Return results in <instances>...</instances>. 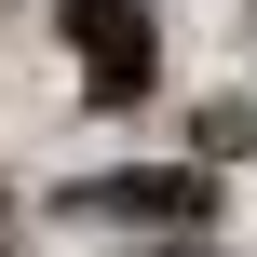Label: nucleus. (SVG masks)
I'll use <instances>...</instances> for the list:
<instances>
[{"label":"nucleus","instance_id":"obj_3","mask_svg":"<svg viewBox=\"0 0 257 257\" xmlns=\"http://www.w3.org/2000/svg\"><path fill=\"white\" fill-rule=\"evenodd\" d=\"M176 257H203V244H176Z\"/></svg>","mask_w":257,"mask_h":257},{"label":"nucleus","instance_id":"obj_2","mask_svg":"<svg viewBox=\"0 0 257 257\" xmlns=\"http://www.w3.org/2000/svg\"><path fill=\"white\" fill-rule=\"evenodd\" d=\"M95 217H136V230H203V217H217V176H203V163H122V176H95Z\"/></svg>","mask_w":257,"mask_h":257},{"label":"nucleus","instance_id":"obj_1","mask_svg":"<svg viewBox=\"0 0 257 257\" xmlns=\"http://www.w3.org/2000/svg\"><path fill=\"white\" fill-rule=\"evenodd\" d=\"M54 27H68L95 108H136V95L163 81V27H149V0H54Z\"/></svg>","mask_w":257,"mask_h":257}]
</instances>
